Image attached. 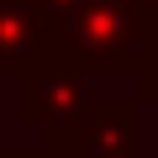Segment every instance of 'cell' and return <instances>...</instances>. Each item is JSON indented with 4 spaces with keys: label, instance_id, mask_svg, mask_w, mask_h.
<instances>
[{
    "label": "cell",
    "instance_id": "obj_1",
    "mask_svg": "<svg viewBox=\"0 0 158 158\" xmlns=\"http://www.w3.org/2000/svg\"><path fill=\"white\" fill-rule=\"evenodd\" d=\"M21 90H16V121L37 127V132H69L95 111L90 95V69L69 53L63 37H53L21 74Z\"/></svg>",
    "mask_w": 158,
    "mask_h": 158
},
{
    "label": "cell",
    "instance_id": "obj_2",
    "mask_svg": "<svg viewBox=\"0 0 158 158\" xmlns=\"http://www.w3.org/2000/svg\"><path fill=\"white\" fill-rule=\"evenodd\" d=\"M58 37L69 42V53L90 74H137L148 48H153L148 16L127 0H85L58 27Z\"/></svg>",
    "mask_w": 158,
    "mask_h": 158
},
{
    "label": "cell",
    "instance_id": "obj_3",
    "mask_svg": "<svg viewBox=\"0 0 158 158\" xmlns=\"http://www.w3.org/2000/svg\"><path fill=\"white\" fill-rule=\"evenodd\" d=\"M42 158H137V106L95 100L79 127L42 132Z\"/></svg>",
    "mask_w": 158,
    "mask_h": 158
},
{
    "label": "cell",
    "instance_id": "obj_4",
    "mask_svg": "<svg viewBox=\"0 0 158 158\" xmlns=\"http://www.w3.org/2000/svg\"><path fill=\"white\" fill-rule=\"evenodd\" d=\"M53 37L58 21H48L32 0H0V74H21Z\"/></svg>",
    "mask_w": 158,
    "mask_h": 158
},
{
    "label": "cell",
    "instance_id": "obj_5",
    "mask_svg": "<svg viewBox=\"0 0 158 158\" xmlns=\"http://www.w3.org/2000/svg\"><path fill=\"white\" fill-rule=\"evenodd\" d=\"M137 95H142V100H158V42L148 48V58H142V69H137Z\"/></svg>",
    "mask_w": 158,
    "mask_h": 158
},
{
    "label": "cell",
    "instance_id": "obj_6",
    "mask_svg": "<svg viewBox=\"0 0 158 158\" xmlns=\"http://www.w3.org/2000/svg\"><path fill=\"white\" fill-rule=\"evenodd\" d=\"M32 6H37V11L48 16V21H58V27H63V21H69V16L79 11V6H85V0H32Z\"/></svg>",
    "mask_w": 158,
    "mask_h": 158
},
{
    "label": "cell",
    "instance_id": "obj_7",
    "mask_svg": "<svg viewBox=\"0 0 158 158\" xmlns=\"http://www.w3.org/2000/svg\"><path fill=\"white\" fill-rule=\"evenodd\" d=\"M127 6H137V11L148 16V21H158V0H127Z\"/></svg>",
    "mask_w": 158,
    "mask_h": 158
},
{
    "label": "cell",
    "instance_id": "obj_8",
    "mask_svg": "<svg viewBox=\"0 0 158 158\" xmlns=\"http://www.w3.org/2000/svg\"><path fill=\"white\" fill-rule=\"evenodd\" d=\"M0 158H42V148H32V153H6L0 148Z\"/></svg>",
    "mask_w": 158,
    "mask_h": 158
}]
</instances>
